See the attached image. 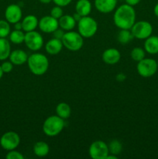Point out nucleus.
<instances>
[{
	"label": "nucleus",
	"instance_id": "39",
	"mask_svg": "<svg viewBox=\"0 0 158 159\" xmlns=\"http://www.w3.org/2000/svg\"><path fill=\"white\" fill-rule=\"evenodd\" d=\"M153 12H154L155 16L156 17H158V3H156V6H154V9H153Z\"/></svg>",
	"mask_w": 158,
	"mask_h": 159
},
{
	"label": "nucleus",
	"instance_id": "23",
	"mask_svg": "<svg viewBox=\"0 0 158 159\" xmlns=\"http://www.w3.org/2000/svg\"><path fill=\"white\" fill-rule=\"evenodd\" d=\"M56 113L62 119H68L71 114V109L66 102H60L56 107Z\"/></svg>",
	"mask_w": 158,
	"mask_h": 159
},
{
	"label": "nucleus",
	"instance_id": "33",
	"mask_svg": "<svg viewBox=\"0 0 158 159\" xmlns=\"http://www.w3.org/2000/svg\"><path fill=\"white\" fill-rule=\"evenodd\" d=\"M64 30L63 29H61V28H57V30H56L55 31H54V32L52 33L53 34V37H54V38H57V39H60V40H61L62 37H63L64 34Z\"/></svg>",
	"mask_w": 158,
	"mask_h": 159
},
{
	"label": "nucleus",
	"instance_id": "31",
	"mask_svg": "<svg viewBox=\"0 0 158 159\" xmlns=\"http://www.w3.org/2000/svg\"><path fill=\"white\" fill-rule=\"evenodd\" d=\"M13 64L9 61H4L1 65V68L4 73H9L13 69Z\"/></svg>",
	"mask_w": 158,
	"mask_h": 159
},
{
	"label": "nucleus",
	"instance_id": "9",
	"mask_svg": "<svg viewBox=\"0 0 158 159\" xmlns=\"http://www.w3.org/2000/svg\"><path fill=\"white\" fill-rule=\"evenodd\" d=\"M88 154L93 159H105L109 154L108 144L100 140L94 141L90 145Z\"/></svg>",
	"mask_w": 158,
	"mask_h": 159
},
{
	"label": "nucleus",
	"instance_id": "40",
	"mask_svg": "<svg viewBox=\"0 0 158 159\" xmlns=\"http://www.w3.org/2000/svg\"><path fill=\"white\" fill-rule=\"evenodd\" d=\"M39 1L41 3H43V4H48V3L51 2L53 0H39Z\"/></svg>",
	"mask_w": 158,
	"mask_h": 159
},
{
	"label": "nucleus",
	"instance_id": "3",
	"mask_svg": "<svg viewBox=\"0 0 158 159\" xmlns=\"http://www.w3.org/2000/svg\"><path fill=\"white\" fill-rule=\"evenodd\" d=\"M64 120L57 115L50 116L43 124V131L46 136L55 137L60 134L64 127Z\"/></svg>",
	"mask_w": 158,
	"mask_h": 159
},
{
	"label": "nucleus",
	"instance_id": "16",
	"mask_svg": "<svg viewBox=\"0 0 158 159\" xmlns=\"http://www.w3.org/2000/svg\"><path fill=\"white\" fill-rule=\"evenodd\" d=\"M28 57L29 56L27 55L26 51L23 50L17 49L11 51L9 58L14 65H22L27 62Z\"/></svg>",
	"mask_w": 158,
	"mask_h": 159
},
{
	"label": "nucleus",
	"instance_id": "2",
	"mask_svg": "<svg viewBox=\"0 0 158 159\" xmlns=\"http://www.w3.org/2000/svg\"><path fill=\"white\" fill-rule=\"evenodd\" d=\"M28 68L35 75H43L49 68V61L46 55L41 53H34L28 57Z\"/></svg>",
	"mask_w": 158,
	"mask_h": 159
},
{
	"label": "nucleus",
	"instance_id": "1",
	"mask_svg": "<svg viewBox=\"0 0 158 159\" xmlns=\"http://www.w3.org/2000/svg\"><path fill=\"white\" fill-rule=\"evenodd\" d=\"M114 24L120 30H130L136 23V11L133 6L122 4L116 9L113 15Z\"/></svg>",
	"mask_w": 158,
	"mask_h": 159
},
{
	"label": "nucleus",
	"instance_id": "13",
	"mask_svg": "<svg viewBox=\"0 0 158 159\" xmlns=\"http://www.w3.org/2000/svg\"><path fill=\"white\" fill-rule=\"evenodd\" d=\"M95 9L102 13H109L116 9L117 0H94Z\"/></svg>",
	"mask_w": 158,
	"mask_h": 159
},
{
	"label": "nucleus",
	"instance_id": "42",
	"mask_svg": "<svg viewBox=\"0 0 158 159\" xmlns=\"http://www.w3.org/2000/svg\"><path fill=\"white\" fill-rule=\"evenodd\" d=\"M156 62H157V67H158V61H156Z\"/></svg>",
	"mask_w": 158,
	"mask_h": 159
},
{
	"label": "nucleus",
	"instance_id": "34",
	"mask_svg": "<svg viewBox=\"0 0 158 159\" xmlns=\"http://www.w3.org/2000/svg\"><path fill=\"white\" fill-rule=\"evenodd\" d=\"M116 79L118 82H123V81H125V79H126V75H125V74H123V73H119V74L116 75Z\"/></svg>",
	"mask_w": 158,
	"mask_h": 159
},
{
	"label": "nucleus",
	"instance_id": "14",
	"mask_svg": "<svg viewBox=\"0 0 158 159\" xmlns=\"http://www.w3.org/2000/svg\"><path fill=\"white\" fill-rule=\"evenodd\" d=\"M102 58L107 65H116L120 61L121 54L116 48H108L102 53Z\"/></svg>",
	"mask_w": 158,
	"mask_h": 159
},
{
	"label": "nucleus",
	"instance_id": "29",
	"mask_svg": "<svg viewBox=\"0 0 158 159\" xmlns=\"http://www.w3.org/2000/svg\"><path fill=\"white\" fill-rule=\"evenodd\" d=\"M64 15L63 9H62V7L58 6H55L54 7H53L50 10V16H51L54 17L55 19H59Z\"/></svg>",
	"mask_w": 158,
	"mask_h": 159
},
{
	"label": "nucleus",
	"instance_id": "10",
	"mask_svg": "<svg viewBox=\"0 0 158 159\" xmlns=\"http://www.w3.org/2000/svg\"><path fill=\"white\" fill-rule=\"evenodd\" d=\"M24 43L29 50L37 51L42 48L43 45V38L41 34L36 30L29 31L25 34Z\"/></svg>",
	"mask_w": 158,
	"mask_h": 159
},
{
	"label": "nucleus",
	"instance_id": "19",
	"mask_svg": "<svg viewBox=\"0 0 158 159\" xmlns=\"http://www.w3.org/2000/svg\"><path fill=\"white\" fill-rule=\"evenodd\" d=\"M144 50L150 54H158V37L150 36L144 42Z\"/></svg>",
	"mask_w": 158,
	"mask_h": 159
},
{
	"label": "nucleus",
	"instance_id": "7",
	"mask_svg": "<svg viewBox=\"0 0 158 159\" xmlns=\"http://www.w3.org/2000/svg\"><path fill=\"white\" fill-rule=\"evenodd\" d=\"M136 70L138 74L142 77H151L157 71V62L152 58H143L138 62Z\"/></svg>",
	"mask_w": 158,
	"mask_h": 159
},
{
	"label": "nucleus",
	"instance_id": "35",
	"mask_svg": "<svg viewBox=\"0 0 158 159\" xmlns=\"http://www.w3.org/2000/svg\"><path fill=\"white\" fill-rule=\"evenodd\" d=\"M140 1L141 0H125L126 4L129 5V6H136V5H138L139 2H140Z\"/></svg>",
	"mask_w": 158,
	"mask_h": 159
},
{
	"label": "nucleus",
	"instance_id": "28",
	"mask_svg": "<svg viewBox=\"0 0 158 159\" xmlns=\"http://www.w3.org/2000/svg\"><path fill=\"white\" fill-rule=\"evenodd\" d=\"M10 33V23L7 20H0V37L6 38Z\"/></svg>",
	"mask_w": 158,
	"mask_h": 159
},
{
	"label": "nucleus",
	"instance_id": "36",
	"mask_svg": "<svg viewBox=\"0 0 158 159\" xmlns=\"http://www.w3.org/2000/svg\"><path fill=\"white\" fill-rule=\"evenodd\" d=\"M14 27H15V30H23V26H22V23L21 22H17L14 24Z\"/></svg>",
	"mask_w": 158,
	"mask_h": 159
},
{
	"label": "nucleus",
	"instance_id": "20",
	"mask_svg": "<svg viewBox=\"0 0 158 159\" xmlns=\"http://www.w3.org/2000/svg\"><path fill=\"white\" fill-rule=\"evenodd\" d=\"M92 6L89 0H77L75 5V11L81 16H89L91 13Z\"/></svg>",
	"mask_w": 158,
	"mask_h": 159
},
{
	"label": "nucleus",
	"instance_id": "41",
	"mask_svg": "<svg viewBox=\"0 0 158 159\" xmlns=\"http://www.w3.org/2000/svg\"><path fill=\"white\" fill-rule=\"evenodd\" d=\"M3 74H4V72H3L2 69V68H1V65H0V79H1L2 78Z\"/></svg>",
	"mask_w": 158,
	"mask_h": 159
},
{
	"label": "nucleus",
	"instance_id": "5",
	"mask_svg": "<svg viewBox=\"0 0 158 159\" xmlns=\"http://www.w3.org/2000/svg\"><path fill=\"white\" fill-rule=\"evenodd\" d=\"M77 30L84 38H90L97 33L98 23L94 18L89 16H82L77 22Z\"/></svg>",
	"mask_w": 158,
	"mask_h": 159
},
{
	"label": "nucleus",
	"instance_id": "26",
	"mask_svg": "<svg viewBox=\"0 0 158 159\" xmlns=\"http://www.w3.org/2000/svg\"><path fill=\"white\" fill-rule=\"evenodd\" d=\"M108 146V151L110 154H112L115 155H119L122 151V144L118 140H112L109 144Z\"/></svg>",
	"mask_w": 158,
	"mask_h": 159
},
{
	"label": "nucleus",
	"instance_id": "38",
	"mask_svg": "<svg viewBox=\"0 0 158 159\" xmlns=\"http://www.w3.org/2000/svg\"><path fill=\"white\" fill-rule=\"evenodd\" d=\"M118 158V156L117 155H112V154H108V155H107L106 158L105 159H117Z\"/></svg>",
	"mask_w": 158,
	"mask_h": 159
},
{
	"label": "nucleus",
	"instance_id": "21",
	"mask_svg": "<svg viewBox=\"0 0 158 159\" xmlns=\"http://www.w3.org/2000/svg\"><path fill=\"white\" fill-rule=\"evenodd\" d=\"M33 151L36 156L43 158L49 154L50 147L47 143L44 142V141H38L33 145Z\"/></svg>",
	"mask_w": 158,
	"mask_h": 159
},
{
	"label": "nucleus",
	"instance_id": "6",
	"mask_svg": "<svg viewBox=\"0 0 158 159\" xmlns=\"http://www.w3.org/2000/svg\"><path fill=\"white\" fill-rule=\"evenodd\" d=\"M130 30L135 38L139 40H146L147 37L152 35L153 26L148 21L141 20V21L136 22L131 27Z\"/></svg>",
	"mask_w": 158,
	"mask_h": 159
},
{
	"label": "nucleus",
	"instance_id": "12",
	"mask_svg": "<svg viewBox=\"0 0 158 159\" xmlns=\"http://www.w3.org/2000/svg\"><path fill=\"white\" fill-rule=\"evenodd\" d=\"M23 16V12L20 6L17 4H11L5 10V18L9 23L15 24L20 22Z\"/></svg>",
	"mask_w": 158,
	"mask_h": 159
},
{
	"label": "nucleus",
	"instance_id": "17",
	"mask_svg": "<svg viewBox=\"0 0 158 159\" xmlns=\"http://www.w3.org/2000/svg\"><path fill=\"white\" fill-rule=\"evenodd\" d=\"M22 26L23 30L24 32H29V31L36 30L38 26L39 20L37 17L34 15H28L23 18L22 20Z\"/></svg>",
	"mask_w": 158,
	"mask_h": 159
},
{
	"label": "nucleus",
	"instance_id": "32",
	"mask_svg": "<svg viewBox=\"0 0 158 159\" xmlns=\"http://www.w3.org/2000/svg\"><path fill=\"white\" fill-rule=\"evenodd\" d=\"M72 1L73 0H53L56 6H60V7H64V6H68L69 4H71Z\"/></svg>",
	"mask_w": 158,
	"mask_h": 159
},
{
	"label": "nucleus",
	"instance_id": "37",
	"mask_svg": "<svg viewBox=\"0 0 158 159\" xmlns=\"http://www.w3.org/2000/svg\"><path fill=\"white\" fill-rule=\"evenodd\" d=\"M73 17H74V20H75V21L77 23V22H78L79 20H80L81 19L82 16L80 15V14L77 13V12H75V13H74V15H73Z\"/></svg>",
	"mask_w": 158,
	"mask_h": 159
},
{
	"label": "nucleus",
	"instance_id": "4",
	"mask_svg": "<svg viewBox=\"0 0 158 159\" xmlns=\"http://www.w3.org/2000/svg\"><path fill=\"white\" fill-rule=\"evenodd\" d=\"M64 48L71 51H77L84 45V37L76 31H66L61 39Z\"/></svg>",
	"mask_w": 158,
	"mask_h": 159
},
{
	"label": "nucleus",
	"instance_id": "8",
	"mask_svg": "<svg viewBox=\"0 0 158 159\" xmlns=\"http://www.w3.org/2000/svg\"><path fill=\"white\" fill-rule=\"evenodd\" d=\"M20 144V138L15 131H8L2 135L0 138V145L4 150H15Z\"/></svg>",
	"mask_w": 158,
	"mask_h": 159
},
{
	"label": "nucleus",
	"instance_id": "27",
	"mask_svg": "<svg viewBox=\"0 0 158 159\" xmlns=\"http://www.w3.org/2000/svg\"><path fill=\"white\" fill-rule=\"evenodd\" d=\"M145 50L139 48V47H136V48H134L132 50L131 52H130V56H131V58L133 61L139 62L143 58H145Z\"/></svg>",
	"mask_w": 158,
	"mask_h": 159
},
{
	"label": "nucleus",
	"instance_id": "22",
	"mask_svg": "<svg viewBox=\"0 0 158 159\" xmlns=\"http://www.w3.org/2000/svg\"><path fill=\"white\" fill-rule=\"evenodd\" d=\"M11 53V46L6 38L0 37V61L6 60Z\"/></svg>",
	"mask_w": 158,
	"mask_h": 159
},
{
	"label": "nucleus",
	"instance_id": "15",
	"mask_svg": "<svg viewBox=\"0 0 158 159\" xmlns=\"http://www.w3.org/2000/svg\"><path fill=\"white\" fill-rule=\"evenodd\" d=\"M63 47L64 45L61 40L53 37L46 42L45 44V50L46 53L50 55H57L62 51Z\"/></svg>",
	"mask_w": 158,
	"mask_h": 159
},
{
	"label": "nucleus",
	"instance_id": "18",
	"mask_svg": "<svg viewBox=\"0 0 158 159\" xmlns=\"http://www.w3.org/2000/svg\"><path fill=\"white\" fill-rule=\"evenodd\" d=\"M59 22V27L63 29L64 31H70L72 30L76 26L77 22L74 19L73 16L68 15H63L58 20Z\"/></svg>",
	"mask_w": 158,
	"mask_h": 159
},
{
	"label": "nucleus",
	"instance_id": "30",
	"mask_svg": "<svg viewBox=\"0 0 158 159\" xmlns=\"http://www.w3.org/2000/svg\"><path fill=\"white\" fill-rule=\"evenodd\" d=\"M6 158L7 159H24V156L23 154L18 151H15V150L9 151L6 154Z\"/></svg>",
	"mask_w": 158,
	"mask_h": 159
},
{
	"label": "nucleus",
	"instance_id": "11",
	"mask_svg": "<svg viewBox=\"0 0 158 159\" xmlns=\"http://www.w3.org/2000/svg\"><path fill=\"white\" fill-rule=\"evenodd\" d=\"M38 27L43 33L52 34L59 27V22L57 19L50 16H44L39 20Z\"/></svg>",
	"mask_w": 158,
	"mask_h": 159
},
{
	"label": "nucleus",
	"instance_id": "25",
	"mask_svg": "<svg viewBox=\"0 0 158 159\" xmlns=\"http://www.w3.org/2000/svg\"><path fill=\"white\" fill-rule=\"evenodd\" d=\"M134 38L133 34H132L130 30H125L122 29L118 34V41L121 43V44H126V43H129Z\"/></svg>",
	"mask_w": 158,
	"mask_h": 159
},
{
	"label": "nucleus",
	"instance_id": "24",
	"mask_svg": "<svg viewBox=\"0 0 158 159\" xmlns=\"http://www.w3.org/2000/svg\"><path fill=\"white\" fill-rule=\"evenodd\" d=\"M9 40L14 44H21L24 43L25 34L22 30H15L9 34Z\"/></svg>",
	"mask_w": 158,
	"mask_h": 159
}]
</instances>
